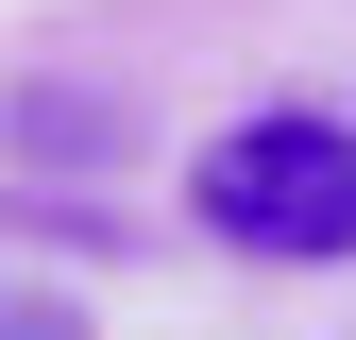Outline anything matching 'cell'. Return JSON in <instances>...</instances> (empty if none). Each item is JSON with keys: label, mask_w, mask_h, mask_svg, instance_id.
<instances>
[{"label": "cell", "mask_w": 356, "mask_h": 340, "mask_svg": "<svg viewBox=\"0 0 356 340\" xmlns=\"http://www.w3.org/2000/svg\"><path fill=\"white\" fill-rule=\"evenodd\" d=\"M187 204H204V238H238V255H289V272H323V255H356V119H220L204 170H187Z\"/></svg>", "instance_id": "obj_1"}]
</instances>
